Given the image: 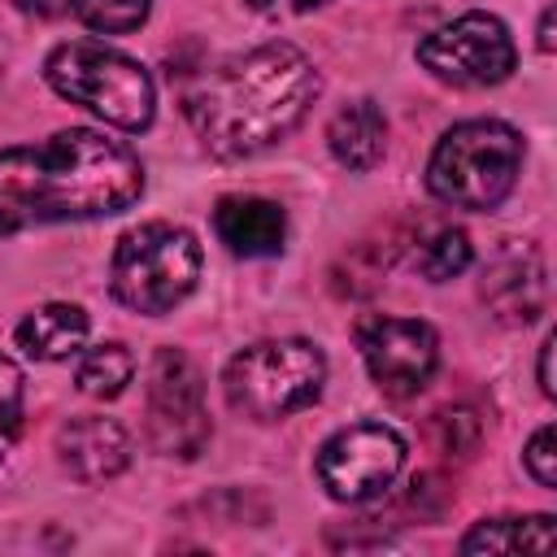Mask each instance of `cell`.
Instances as JSON below:
<instances>
[{"instance_id": "4fadbf2b", "label": "cell", "mask_w": 557, "mask_h": 557, "mask_svg": "<svg viewBox=\"0 0 557 557\" xmlns=\"http://www.w3.org/2000/svg\"><path fill=\"white\" fill-rule=\"evenodd\" d=\"M213 231L235 257H278L287 239V213L265 196H226L213 209Z\"/></svg>"}, {"instance_id": "9c48e42d", "label": "cell", "mask_w": 557, "mask_h": 557, "mask_svg": "<svg viewBox=\"0 0 557 557\" xmlns=\"http://www.w3.org/2000/svg\"><path fill=\"white\" fill-rule=\"evenodd\" d=\"M405 470V440L383 422H357L335 431L318 448V483L331 500L366 505L383 496Z\"/></svg>"}, {"instance_id": "ffe728a7", "label": "cell", "mask_w": 557, "mask_h": 557, "mask_svg": "<svg viewBox=\"0 0 557 557\" xmlns=\"http://www.w3.org/2000/svg\"><path fill=\"white\" fill-rule=\"evenodd\" d=\"M148 9H152V0H70V13L100 35H126V30L144 26Z\"/></svg>"}, {"instance_id": "3957f363", "label": "cell", "mask_w": 557, "mask_h": 557, "mask_svg": "<svg viewBox=\"0 0 557 557\" xmlns=\"http://www.w3.org/2000/svg\"><path fill=\"white\" fill-rule=\"evenodd\" d=\"M522 170V135L496 117H470L440 135L426 161V187L453 209H496Z\"/></svg>"}, {"instance_id": "8fae6325", "label": "cell", "mask_w": 557, "mask_h": 557, "mask_svg": "<svg viewBox=\"0 0 557 557\" xmlns=\"http://www.w3.org/2000/svg\"><path fill=\"white\" fill-rule=\"evenodd\" d=\"M57 457L78 483H104L126 470L131 461V435L113 418H74L57 431Z\"/></svg>"}, {"instance_id": "603a6c76", "label": "cell", "mask_w": 557, "mask_h": 557, "mask_svg": "<svg viewBox=\"0 0 557 557\" xmlns=\"http://www.w3.org/2000/svg\"><path fill=\"white\" fill-rule=\"evenodd\" d=\"M244 4L265 13V17H296V13H309V9H318L326 0H244Z\"/></svg>"}, {"instance_id": "ac0fdd59", "label": "cell", "mask_w": 557, "mask_h": 557, "mask_svg": "<svg viewBox=\"0 0 557 557\" xmlns=\"http://www.w3.org/2000/svg\"><path fill=\"white\" fill-rule=\"evenodd\" d=\"M413 265H418L431 283H444V278L461 274V270L470 265V239H466V231H457V226H435L431 235L418 239Z\"/></svg>"}, {"instance_id": "484cf974", "label": "cell", "mask_w": 557, "mask_h": 557, "mask_svg": "<svg viewBox=\"0 0 557 557\" xmlns=\"http://www.w3.org/2000/svg\"><path fill=\"white\" fill-rule=\"evenodd\" d=\"M540 48H544V52H553V9H544V13H540Z\"/></svg>"}, {"instance_id": "7c38bea8", "label": "cell", "mask_w": 557, "mask_h": 557, "mask_svg": "<svg viewBox=\"0 0 557 557\" xmlns=\"http://www.w3.org/2000/svg\"><path fill=\"white\" fill-rule=\"evenodd\" d=\"M483 300L496 309L500 322H531L535 313H544V300H548L544 257L531 244L500 252L483 270Z\"/></svg>"}, {"instance_id": "52a82bcc", "label": "cell", "mask_w": 557, "mask_h": 557, "mask_svg": "<svg viewBox=\"0 0 557 557\" xmlns=\"http://www.w3.org/2000/svg\"><path fill=\"white\" fill-rule=\"evenodd\" d=\"M144 431L161 457L191 461L205 453L213 422L205 409V379L183 348H157L144 387Z\"/></svg>"}, {"instance_id": "d6986e66", "label": "cell", "mask_w": 557, "mask_h": 557, "mask_svg": "<svg viewBox=\"0 0 557 557\" xmlns=\"http://www.w3.org/2000/svg\"><path fill=\"white\" fill-rule=\"evenodd\" d=\"M426 435H431V448H435V453H444V457H466V453H474V444H479V435H483V422H479V413L466 409V405H444L440 413H431Z\"/></svg>"}, {"instance_id": "277c9868", "label": "cell", "mask_w": 557, "mask_h": 557, "mask_svg": "<svg viewBox=\"0 0 557 557\" xmlns=\"http://www.w3.org/2000/svg\"><path fill=\"white\" fill-rule=\"evenodd\" d=\"M44 78L57 96L91 109L96 117H104L109 126H122V131H144L157 113L152 74L135 57L104 48L96 39L57 44L44 61Z\"/></svg>"}, {"instance_id": "ba28073f", "label": "cell", "mask_w": 557, "mask_h": 557, "mask_svg": "<svg viewBox=\"0 0 557 557\" xmlns=\"http://www.w3.org/2000/svg\"><path fill=\"white\" fill-rule=\"evenodd\" d=\"M422 70L453 87H492L513 74V39L496 13H461L418 44Z\"/></svg>"}, {"instance_id": "30bf717a", "label": "cell", "mask_w": 557, "mask_h": 557, "mask_svg": "<svg viewBox=\"0 0 557 557\" xmlns=\"http://www.w3.org/2000/svg\"><path fill=\"white\" fill-rule=\"evenodd\" d=\"M357 348L374 387L387 396H418L440 366V339L418 318H361Z\"/></svg>"}, {"instance_id": "5b68a950", "label": "cell", "mask_w": 557, "mask_h": 557, "mask_svg": "<svg viewBox=\"0 0 557 557\" xmlns=\"http://www.w3.org/2000/svg\"><path fill=\"white\" fill-rule=\"evenodd\" d=\"M326 357L309 339H257L222 370L226 405L252 422H278L322 396Z\"/></svg>"}, {"instance_id": "7a4b0ae2", "label": "cell", "mask_w": 557, "mask_h": 557, "mask_svg": "<svg viewBox=\"0 0 557 557\" xmlns=\"http://www.w3.org/2000/svg\"><path fill=\"white\" fill-rule=\"evenodd\" d=\"M318 87L322 78L313 61L296 44L274 39L191 78L183 113L213 157L239 161L287 139L318 100Z\"/></svg>"}, {"instance_id": "6da1fadb", "label": "cell", "mask_w": 557, "mask_h": 557, "mask_svg": "<svg viewBox=\"0 0 557 557\" xmlns=\"http://www.w3.org/2000/svg\"><path fill=\"white\" fill-rule=\"evenodd\" d=\"M139 196V157L104 131L70 126L39 144L0 148V235L109 218L131 209Z\"/></svg>"}, {"instance_id": "9a60e30c", "label": "cell", "mask_w": 557, "mask_h": 557, "mask_svg": "<svg viewBox=\"0 0 557 557\" xmlns=\"http://www.w3.org/2000/svg\"><path fill=\"white\" fill-rule=\"evenodd\" d=\"M326 144L331 157L348 170H370L379 165L383 148H387V117L374 100H348L344 109H335V117L326 122Z\"/></svg>"}, {"instance_id": "7402d4cb", "label": "cell", "mask_w": 557, "mask_h": 557, "mask_svg": "<svg viewBox=\"0 0 557 557\" xmlns=\"http://www.w3.org/2000/svg\"><path fill=\"white\" fill-rule=\"evenodd\" d=\"M522 461H527V470H531V479H535L540 487H553V483H557V435H553V426H540V431L531 435Z\"/></svg>"}, {"instance_id": "5bb4252c", "label": "cell", "mask_w": 557, "mask_h": 557, "mask_svg": "<svg viewBox=\"0 0 557 557\" xmlns=\"http://www.w3.org/2000/svg\"><path fill=\"white\" fill-rule=\"evenodd\" d=\"M17 348L35 361H70L87 348V313L65 300L39 305L17 322Z\"/></svg>"}, {"instance_id": "44dd1931", "label": "cell", "mask_w": 557, "mask_h": 557, "mask_svg": "<svg viewBox=\"0 0 557 557\" xmlns=\"http://www.w3.org/2000/svg\"><path fill=\"white\" fill-rule=\"evenodd\" d=\"M22 400H26V383L13 357L0 352V461L13 448L17 431H22Z\"/></svg>"}, {"instance_id": "e0dca14e", "label": "cell", "mask_w": 557, "mask_h": 557, "mask_svg": "<svg viewBox=\"0 0 557 557\" xmlns=\"http://www.w3.org/2000/svg\"><path fill=\"white\" fill-rule=\"evenodd\" d=\"M135 379V357L126 344L109 339V344H96V348H83L78 352V370H74V383L83 396H96V400H113L126 392V383Z\"/></svg>"}, {"instance_id": "2e32d148", "label": "cell", "mask_w": 557, "mask_h": 557, "mask_svg": "<svg viewBox=\"0 0 557 557\" xmlns=\"http://www.w3.org/2000/svg\"><path fill=\"white\" fill-rule=\"evenodd\" d=\"M553 518L527 513V518H483L466 540L461 553H548L553 548Z\"/></svg>"}, {"instance_id": "d4e9b609", "label": "cell", "mask_w": 557, "mask_h": 557, "mask_svg": "<svg viewBox=\"0 0 557 557\" xmlns=\"http://www.w3.org/2000/svg\"><path fill=\"white\" fill-rule=\"evenodd\" d=\"M553 335H544V344H540V392L544 396H553Z\"/></svg>"}, {"instance_id": "cb8c5ba5", "label": "cell", "mask_w": 557, "mask_h": 557, "mask_svg": "<svg viewBox=\"0 0 557 557\" xmlns=\"http://www.w3.org/2000/svg\"><path fill=\"white\" fill-rule=\"evenodd\" d=\"M22 13H30V17H57V13H65L70 9V0H13Z\"/></svg>"}, {"instance_id": "8992f818", "label": "cell", "mask_w": 557, "mask_h": 557, "mask_svg": "<svg viewBox=\"0 0 557 557\" xmlns=\"http://www.w3.org/2000/svg\"><path fill=\"white\" fill-rule=\"evenodd\" d=\"M196 278H200V244L187 226L144 222L131 226L113 248L109 287L135 313H170L191 296Z\"/></svg>"}]
</instances>
